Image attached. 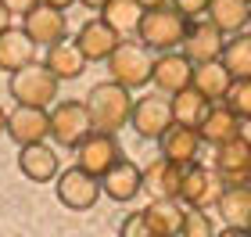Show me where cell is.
I'll return each instance as SVG.
<instances>
[{"label":"cell","instance_id":"cell-18","mask_svg":"<svg viewBox=\"0 0 251 237\" xmlns=\"http://www.w3.org/2000/svg\"><path fill=\"white\" fill-rule=\"evenodd\" d=\"M119 32L108 26L104 18H86L83 26H79V32H75V43H79V51L86 54V61H108L111 58V51L119 47Z\"/></svg>","mask_w":251,"mask_h":237},{"label":"cell","instance_id":"cell-20","mask_svg":"<svg viewBox=\"0 0 251 237\" xmlns=\"http://www.w3.org/2000/svg\"><path fill=\"white\" fill-rule=\"evenodd\" d=\"M158 148H162L165 158H173V162H179V165H194L201 158L204 140H201V133L194 126H176L173 122V126L158 137Z\"/></svg>","mask_w":251,"mask_h":237},{"label":"cell","instance_id":"cell-9","mask_svg":"<svg viewBox=\"0 0 251 237\" xmlns=\"http://www.w3.org/2000/svg\"><path fill=\"white\" fill-rule=\"evenodd\" d=\"M119 158H122V144H119L115 133H104V130H94L75 148V165H83L86 173H94V176H104Z\"/></svg>","mask_w":251,"mask_h":237},{"label":"cell","instance_id":"cell-28","mask_svg":"<svg viewBox=\"0 0 251 237\" xmlns=\"http://www.w3.org/2000/svg\"><path fill=\"white\" fill-rule=\"evenodd\" d=\"M204 18L215 22L226 36H233V32H244V29H248V22H251V4H248V0H212Z\"/></svg>","mask_w":251,"mask_h":237},{"label":"cell","instance_id":"cell-33","mask_svg":"<svg viewBox=\"0 0 251 237\" xmlns=\"http://www.w3.org/2000/svg\"><path fill=\"white\" fill-rule=\"evenodd\" d=\"M208 4H212V0H173V7H176V11H183L190 22L208 15Z\"/></svg>","mask_w":251,"mask_h":237},{"label":"cell","instance_id":"cell-31","mask_svg":"<svg viewBox=\"0 0 251 237\" xmlns=\"http://www.w3.org/2000/svg\"><path fill=\"white\" fill-rule=\"evenodd\" d=\"M215 223L208 216V209H187V219H183V230L179 237H215Z\"/></svg>","mask_w":251,"mask_h":237},{"label":"cell","instance_id":"cell-42","mask_svg":"<svg viewBox=\"0 0 251 237\" xmlns=\"http://www.w3.org/2000/svg\"><path fill=\"white\" fill-rule=\"evenodd\" d=\"M248 29H251V22H248Z\"/></svg>","mask_w":251,"mask_h":237},{"label":"cell","instance_id":"cell-39","mask_svg":"<svg viewBox=\"0 0 251 237\" xmlns=\"http://www.w3.org/2000/svg\"><path fill=\"white\" fill-rule=\"evenodd\" d=\"M241 137L251 144V119H244V122H241Z\"/></svg>","mask_w":251,"mask_h":237},{"label":"cell","instance_id":"cell-37","mask_svg":"<svg viewBox=\"0 0 251 237\" xmlns=\"http://www.w3.org/2000/svg\"><path fill=\"white\" fill-rule=\"evenodd\" d=\"M43 4H50V7H61V11H68L72 4H79V0H43Z\"/></svg>","mask_w":251,"mask_h":237},{"label":"cell","instance_id":"cell-35","mask_svg":"<svg viewBox=\"0 0 251 237\" xmlns=\"http://www.w3.org/2000/svg\"><path fill=\"white\" fill-rule=\"evenodd\" d=\"M11 22H15V15H11V7L0 0V32H7L11 29Z\"/></svg>","mask_w":251,"mask_h":237},{"label":"cell","instance_id":"cell-21","mask_svg":"<svg viewBox=\"0 0 251 237\" xmlns=\"http://www.w3.org/2000/svg\"><path fill=\"white\" fill-rule=\"evenodd\" d=\"M140 212L151 223V230L162 234V237H179L183 219H187V205L179 198H147V205Z\"/></svg>","mask_w":251,"mask_h":237},{"label":"cell","instance_id":"cell-29","mask_svg":"<svg viewBox=\"0 0 251 237\" xmlns=\"http://www.w3.org/2000/svg\"><path fill=\"white\" fill-rule=\"evenodd\" d=\"M223 65L233 76H251V29L226 36V51H223Z\"/></svg>","mask_w":251,"mask_h":237},{"label":"cell","instance_id":"cell-22","mask_svg":"<svg viewBox=\"0 0 251 237\" xmlns=\"http://www.w3.org/2000/svg\"><path fill=\"white\" fill-rule=\"evenodd\" d=\"M32 61H36V43L25 29L11 26L7 32H0V72H18Z\"/></svg>","mask_w":251,"mask_h":237},{"label":"cell","instance_id":"cell-24","mask_svg":"<svg viewBox=\"0 0 251 237\" xmlns=\"http://www.w3.org/2000/svg\"><path fill=\"white\" fill-rule=\"evenodd\" d=\"M43 61H47V69L58 76L61 83H65V79H79L86 72V65H90L75 40H61V43H54V47H47V58H43Z\"/></svg>","mask_w":251,"mask_h":237},{"label":"cell","instance_id":"cell-7","mask_svg":"<svg viewBox=\"0 0 251 237\" xmlns=\"http://www.w3.org/2000/svg\"><path fill=\"white\" fill-rule=\"evenodd\" d=\"M58 201L65 209H72V212H86V209H94L100 194H104V187H100V176L94 173H86L83 165H72V169H65V173H58Z\"/></svg>","mask_w":251,"mask_h":237},{"label":"cell","instance_id":"cell-10","mask_svg":"<svg viewBox=\"0 0 251 237\" xmlns=\"http://www.w3.org/2000/svg\"><path fill=\"white\" fill-rule=\"evenodd\" d=\"M179 51H183L194 65L219 61L223 51H226V32L215 26V22H208V18H194L190 22V32H187V40H183V47H179Z\"/></svg>","mask_w":251,"mask_h":237},{"label":"cell","instance_id":"cell-38","mask_svg":"<svg viewBox=\"0 0 251 237\" xmlns=\"http://www.w3.org/2000/svg\"><path fill=\"white\" fill-rule=\"evenodd\" d=\"M165 4H173V0H140V7H144V11H151V7H165Z\"/></svg>","mask_w":251,"mask_h":237},{"label":"cell","instance_id":"cell-30","mask_svg":"<svg viewBox=\"0 0 251 237\" xmlns=\"http://www.w3.org/2000/svg\"><path fill=\"white\" fill-rule=\"evenodd\" d=\"M226 105H230L241 119H251V76H233V86L226 94Z\"/></svg>","mask_w":251,"mask_h":237},{"label":"cell","instance_id":"cell-27","mask_svg":"<svg viewBox=\"0 0 251 237\" xmlns=\"http://www.w3.org/2000/svg\"><path fill=\"white\" fill-rule=\"evenodd\" d=\"M97 15L104 18L119 36H136L144 7H140V0H104V4L97 7Z\"/></svg>","mask_w":251,"mask_h":237},{"label":"cell","instance_id":"cell-40","mask_svg":"<svg viewBox=\"0 0 251 237\" xmlns=\"http://www.w3.org/2000/svg\"><path fill=\"white\" fill-rule=\"evenodd\" d=\"M0 137H7V111L0 108Z\"/></svg>","mask_w":251,"mask_h":237},{"label":"cell","instance_id":"cell-17","mask_svg":"<svg viewBox=\"0 0 251 237\" xmlns=\"http://www.w3.org/2000/svg\"><path fill=\"white\" fill-rule=\"evenodd\" d=\"M18 169L32 184H50V180H58V173H61V158L47 140L25 144V148H18Z\"/></svg>","mask_w":251,"mask_h":237},{"label":"cell","instance_id":"cell-41","mask_svg":"<svg viewBox=\"0 0 251 237\" xmlns=\"http://www.w3.org/2000/svg\"><path fill=\"white\" fill-rule=\"evenodd\" d=\"M79 4H86V7H94V11H97L100 4H104V0H79Z\"/></svg>","mask_w":251,"mask_h":237},{"label":"cell","instance_id":"cell-4","mask_svg":"<svg viewBox=\"0 0 251 237\" xmlns=\"http://www.w3.org/2000/svg\"><path fill=\"white\" fill-rule=\"evenodd\" d=\"M58 83L61 79L47 69V61H32L25 69L11 72V97L18 101V105H36V108H50L54 101H58Z\"/></svg>","mask_w":251,"mask_h":237},{"label":"cell","instance_id":"cell-6","mask_svg":"<svg viewBox=\"0 0 251 237\" xmlns=\"http://www.w3.org/2000/svg\"><path fill=\"white\" fill-rule=\"evenodd\" d=\"M173 126V101L162 90H147L133 101V115H129V130L140 140H158L162 133Z\"/></svg>","mask_w":251,"mask_h":237},{"label":"cell","instance_id":"cell-23","mask_svg":"<svg viewBox=\"0 0 251 237\" xmlns=\"http://www.w3.org/2000/svg\"><path fill=\"white\" fill-rule=\"evenodd\" d=\"M215 212H219L223 227L251 230V184H230L215 201Z\"/></svg>","mask_w":251,"mask_h":237},{"label":"cell","instance_id":"cell-3","mask_svg":"<svg viewBox=\"0 0 251 237\" xmlns=\"http://www.w3.org/2000/svg\"><path fill=\"white\" fill-rule=\"evenodd\" d=\"M187 32H190V18L183 11H176L173 4H165V7L144 11L136 36H140L154 54H162V51H179L183 40H187Z\"/></svg>","mask_w":251,"mask_h":237},{"label":"cell","instance_id":"cell-15","mask_svg":"<svg viewBox=\"0 0 251 237\" xmlns=\"http://www.w3.org/2000/svg\"><path fill=\"white\" fill-rule=\"evenodd\" d=\"M100 187H104V194L111 201H119V205H129L136 194H144V169L133 162V158H119L115 165L108 169L104 176H100Z\"/></svg>","mask_w":251,"mask_h":237},{"label":"cell","instance_id":"cell-5","mask_svg":"<svg viewBox=\"0 0 251 237\" xmlns=\"http://www.w3.org/2000/svg\"><path fill=\"white\" fill-rule=\"evenodd\" d=\"M90 133H94V119L86 111V101H58L50 108V140L58 148L75 151Z\"/></svg>","mask_w":251,"mask_h":237},{"label":"cell","instance_id":"cell-14","mask_svg":"<svg viewBox=\"0 0 251 237\" xmlns=\"http://www.w3.org/2000/svg\"><path fill=\"white\" fill-rule=\"evenodd\" d=\"M194 83V61L183 51H162L154 54V72H151V86L162 94H176Z\"/></svg>","mask_w":251,"mask_h":237},{"label":"cell","instance_id":"cell-43","mask_svg":"<svg viewBox=\"0 0 251 237\" xmlns=\"http://www.w3.org/2000/svg\"><path fill=\"white\" fill-rule=\"evenodd\" d=\"M248 184H251V180H248Z\"/></svg>","mask_w":251,"mask_h":237},{"label":"cell","instance_id":"cell-12","mask_svg":"<svg viewBox=\"0 0 251 237\" xmlns=\"http://www.w3.org/2000/svg\"><path fill=\"white\" fill-rule=\"evenodd\" d=\"M7 137L25 148V144H40L50 137V111L36 105H15V111H7Z\"/></svg>","mask_w":251,"mask_h":237},{"label":"cell","instance_id":"cell-25","mask_svg":"<svg viewBox=\"0 0 251 237\" xmlns=\"http://www.w3.org/2000/svg\"><path fill=\"white\" fill-rule=\"evenodd\" d=\"M169 101H173V122L176 126H194V130L201 126V119L208 115V108H212V101L204 97L194 83L183 86V90H176V94H169Z\"/></svg>","mask_w":251,"mask_h":237},{"label":"cell","instance_id":"cell-11","mask_svg":"<svg viewBox=\"0 0 251 237\" xmlns=\"http://www.w3.org/2000/svg\"><path fill=\"white\" fill-rule=\"evenodd\" d=\"M22 29L32 36L36 47H54V43L68 40V18L61 7L50 4H36L29 15H22Z\"/></svg>","mask_w":251,"mask_h":237},{"label":"cell","instance_id":"cell-32","mask_svg":"<svg viewBox=\"0 0 251 237\" xmlns=\"http://www.w3.org/2000/svg\"><path fill=\"white\" fill-rule=\"evenodd\" d=\"M119 237H162V234H154V230H151V223L144 219V212H133V216H126V219H122Z\"/></svg>","mask_w":251,"mask_h":237},{"label":"cell","instance_id":"cell-1","mask_svg":"<svg viewBox=\"0 0 251 237\" xmlns=\"http://www.w3.org/2000/svg\"><path fill=\"white\" fill-rule=\"evenodd\" d=\"M86 101V111L94 119V130H104V133H119L122 126H129V115H133V90L115 83V79H104V83L90 86Z\"/></svg>","mask_w":251,"mask_h":237},{"label":"cell","instance_id":"cell-2","mask_svg":"<svg viewBox=\"0 0 251 237\" xmlns=\"http://www.w3.org/2000/svg\"><path fill=\"white\" fill-rule=\"evenodd\" d=\"M108 65V79L129 86V90H140L151 83V72H154V51L147 47L140 36H122L119 47L111 51Z\"/></svg>","mask_w":251,"mask_h":237},{"label":"cell","instance_id":"cell-8","mask_svg":"<svg viewBox=\"0 0 251 237\" xmlns=\"http://www.w3.org/2000/svg\"><path fill=\"white\" fill-rule=\"evenodd\" d=\"M223 176L215 173L212 165H201L194 162L183 169V187H179V201H183L187 209H215V201L223 198Z\"/></svg>","mask_w":251,"mask_h":237},{"label":"cell","instance_id":"cell-44","mask_svg":"<svg viewBox=\"0 0 251 237\" xmlns=\"http://www.w3.org/2000/svg\"><path fill=\"white\" fill-rule=\"evenodd\" d=\"M248 4H251V0H248Z\"/></svg>","mask_w":251,"mask_h":237},{"label":"cell","instance_id":"cell-34","mask_svg":"<svg viewBox=\"0 0 251 237\" xmlns=\"http://www.w3.org/2000/svg\"><path fill=\"white\" fill-rule=\"evenodd\" d=\"M4 4L11 7V15H29L36 4H43V0H4Z\"/></svg>","mask_w":251,"mask_h":237},{"label":"cell","instance_id":"cell-13","mask_svg":"<svg viewBox=\"0 0 251 237\" xmlns=\"http://www.w3.org/2000/svg\"><path fill=\"white\" fill-rule=\"evenodd\" d=\"M212 169L223 176V184H248L251 180V144L244 137H233L219 144V148H212Z\"/></svg>","mask_w":251,"mask_h":237},{"label":"cell","instance_id":"cell-16","mask_svg":"<svg viewBox=\"0 0 251 237\" xmlns=\"http://www.w3.org/2000/svg\"><path fill=\"white\" fill-rule=\"evenodd\" d=\"M144 169V194L147 198H179V187H183V169L187 165H179L173 162V158H165V155H158L151 158Z\"/></svg>","mask_w":251,"mask_h":237},{"label":"cell","instance_id":"cell-19","mask_svg":"<svg viewBox=\"0 0 251 237\" xmlns=\"http://www.w3.org/2000/svg\"><path fill=\"white\" fill-rule=\"evenodd\" d=\"M241 115L226 105V101H215V105L208 108V115L201 119V126H198V133H201V140L208 144V148H219V144H226V140H233V137H241Z\"/></svg>","mask_w":251,"mask_h":237},{"label":"cell","instance_id":"cell-36","mask_svg":"<svg viewBox=\"0 0 251 237\" xmlns=\"http://www.w3.org/2000/svg\"><path fill=\"white\" fill-rule=\"evenodd\" d=\"M215 237H251V230H241V227H223Z\"/></svg>","mask_w":251,"mask_h":237},{"label":"cell","instance_id":"cell-26","mask_svg":"<svg viewBox=\"0 0 251 237\" xmlns=\"http://www.w3.org/2000/svg\"><path fill=\"white\" fill-rule=\"evenodd\" d=\"M194 86L201 90L204 97L212 101H226V94H230V86H233V72L219 61H204V65H194Z\"/></svg>","mask_w":251,"mask_h":237}]
</instances>
